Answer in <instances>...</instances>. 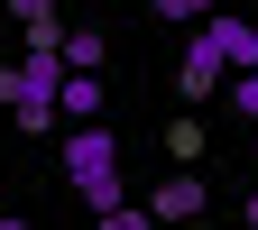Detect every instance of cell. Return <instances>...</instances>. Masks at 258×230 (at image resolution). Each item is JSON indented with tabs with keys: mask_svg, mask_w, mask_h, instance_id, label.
Here are the masks:
<instances>
[{
	"mask_svg": "<svg viewBox=\"0 0 258 230\" xmlns=\"http://www.w3.org/2000/svg\"><path fill=\"white\" fill-rule=\"evenodd\" d=\"M64 184L83 193L92 212H120V193H129V175H120V138L102 120H83V129H64Z\"/></svg>",
	"mask_w": 258,
	"mask_h": 230,
	"instance_id": "6da1fadb",
	"label": "cell"
},
{
	"mask_svg": "<svg viewBox=\"0 0 258 230\" xmlns=\"http://www.w3.org/2000/svg\"><path fill=\"white\" fill-rule=\"evenodd\" d=\"M175 92L184 102H212V92H231V64H221V46L194 28V46H184V64H175Z\"/></svg>",
	"mask_w": 258,
	"mask_h": 230,
	"instance_id": "7a4b0ae2",
	"label": "cell"
},
{
	"mask_svg": "<svg viewBox=\"0 0 258 230\" xmlns=\"http://www.w3.org/2000/svg\"><path fill=\"white\" fill-rule=\"evenodd\" d=\"M203 203H212V184L194 175V166H175L166 184L148 193V221H203Z\"/></svg>",
	"mask_w": 258,
	"mask_h": 230,
	"instance_id": "3957f363",
	"label": "cell"
},
{
	"mask_svg": "<svg viewBox=\"0 0 258 230\" xmlns=\"http://www.w3.org/2000/svg\"><path fill=\"white\" fill-rule=\"evenodd\" d=\"M203 37L221 46V64H231V74H258V19H231V10H212V19H203Z\"/></svg>",
	"mask_w": 258,
	"mask_h": 230,
	"instance_id": "277c9868",
	"label": "cell"
},
{
	"mask_svg": "<svg viewBox=\"0 0 258 230\" xmlns=\"http://www.w3.org/2000/svg\"><path fill=\"white\" fill-rule=\"evenodd\" d=\"M102 102H111V83H102V74H64V83H55V111H64V129L102 120Z\"/></svg>",
	"mask_w": 258,
	"mask_h": 230,
	"instance_id": "5b68a950",
	"label": "cell"
},
{
	"mask_svg": "<svg viewBox=\"0 0 258 230\" xmlns=\"http://www.w3.org/2000/svg\"><path fill=\"white\" fill-rule=\"evenodd\" d=\"M102 28H64V74H102Z\"/></svg>",
	"mask_w": 258,
	"mask_h": 230,
	"instance_id": "8992f818",
	"label": "cell"
},
{
	"mask_svg": "<svg viewBox=\"0 0 258 230\" xmlns=\"http://www.w3.org/2000/svg\"><path fill=\"white\" fill-rule=\"evenodd\" d=\"M166 157H175V166H203V120H166Z\"/></svg>",
	"mask_w": 258,
	"mask_h": 230,
	"instance_id": "52a82bcc",
	"label": "cell"
},
{
	"mask_svg": "<svg viewBox=\"0 0 258 230\" xmlns=\"http://www.w3.org/2000/svg\"><path fill=\"white\" fill-rule=\"evenodd\" d=\"M148 10H157V19H175V28H203L221 0H148Z\"/></svg>",
	"mask_w": 258,
	"mask_h": 230,
	"instance_id": "ba28073f",
	"label": "cell"
},
{
	"mask_svg": "<svg viewBox=\"0 0 258 230\" xmlns=\"http://www.w3.org/2000/svg\"><path fill=\"white\" fill-rule=\"evenodd\" d=\"M10 120H19V129H28V138H55V120H64V111H55V102H19V111H10Z\"/></svg>",
	"mask_w": 258,
	"mask_h": 230,
	"instance_id": "9c48e42d",
	"label": "cell"
},
{
	"mask_svg": "<svg viewBox=\"0 0 258 230\" xmlns=\"http://www.w3.org/2000/svg\"><path fill=\"white\" fill-rule=\"evenodd\" d=\"M231 111H240V120L258 129V74H231Z\"/></svg>",
	"mask_w": 258,
	"mask_h": 230,
	"instance_id": "30bf717a",
	"label": "cell"
},
{
	"mask_svg": "<svg viewBox=\"0 0 258 230\" xmlns=\"http://www.w3.org/2000/svg\"><path fill=\"white\" fill-rule=\"evenodd\" d=\"M102 230H157V221H148L139 203H120V212H102Z\"/></svg>",
	"mask_w": 258,
	"mask_h": 230,
	"instance_id": "8fae6325",
	"label": "cell"
},
{
	"mask_svg": "<svg viewBox=\"0 0 258 230\" xmlns=\"http://www.w3.org/2000/svg\"><path fill=\"white\" fill-rule=\"evenodd\" d=\"M10 19H19V28H37V19H55V0H10Z\"/></svg>",
	"mask_w": 258,
	"mask_h": 230,
	"instance_id": "7c38bea8",
	"label": "cell"
},
{
	"mask_svg": "<svg viewBox=\"0 0 258 230\" xmlns=\"http://www.w3.org/2000/svg\"><path fill=\"white\" fill-rule=\"evenodd\" d=\"M0 230H28V221H19V212H0Z\"/></svg>",
	"mask_w": 258,
	"mask_h": 230,
	"instance_id": "4fadbf2b",
	"label": "cell"
},
{
	"mask_svg": "<svg viewBox=\"0 0 258 230\" xmlns=\"http://www.w3.org/2000/svg\"><path fill=\"white\" fill-rule=\"evenodd\" d=\"M249 230H258V193H249Z\"/></svg>",
	"mask_w": 258,
	"mask_h": 230,
	"instance_id": "5bb4252c",
	"label": "cell"
},
{
	"mask_svg": "<svg viewBox=\"0 0 258 230\" xmlns=\"http://www.w3.org/2000/svg\"><path fill=\"white\" fill-rule=\"evenodd\" d=\"M249 147H258V129H249Z\"/></svg>",
	"mask_w": 258,
	"mask_h": 230,
	"instance_id": "9a60e30c",
	"label": "cell"
}]
</instances>
